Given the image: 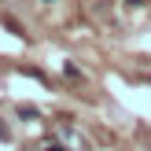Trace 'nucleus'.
<instances>
[{"label":"nucleus","mask_w":151,"mask_h":151,"mask_svg":"<svg viewBox=\"0 0 151 151\" xmlns=\"http://www.w3.org/2000/svg\"><path fill=\"white\" fill-rule=\"evenodd\" d=\"M44 151H66V147H59V144H48V147H44Z\"/></svg>","instance_id":"obj_2"},{"label":"nucleus","mask_w":151,"mask_h":151,"mask_svg":"<svg viewBox=\"0 0 151 151\" xmlns=\"http://www.w3.org/2000/svg\"><path fill=\"white\" fill-rule=\"evenodd\" d=\"M19 118H37V107H19Z\"/></svg>","instance_id":"obj_1"}]
</instances>
